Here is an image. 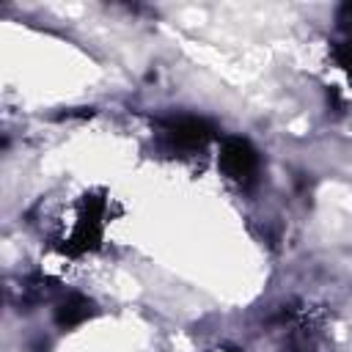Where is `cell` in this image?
Wrapping results in <instances>:
<instances>
[{
	"mask_svg": "<svg viewBox=\"0 0 352 352\" xmlns=\"http://www.w3.org/2000/svg\"><path fill=\"white\" fill-rule=\"evenodd\" d=\"M162 132L179 148H198V146H204L212 138L214 129H212V124L206 118H198V116H176V118H168L162 124Z\"/></svg>",
	"mask_w": 352,
	"mask_h": 352,
	"instance_id": "7a4b0ae2",
	"label": "cell"
},
{
	"mask_svg": "<svg viewBox=\"0 0 352 352\" xmlns=\"http://www.w3.org/2000/svg\"><path fill=\"white\" fill-rule=\"evenodd\" d=\"M220 168L226 170L228 179L248 187L256 182L261 160H258V151L245 138H226V143L220 148Z\"/></svg>",
	"mask_w": 352,
	"mask_h": 352,
	"instance_id": "6da1fadb",
	"label": "cell"
},
{
	"mask_svg": "<svg viewBox=\"0 0 352 352\" xmlns=\"http://www.w3.org/2000/svg\"><path fill=\"white\" fill-rule=\"evenodd\" d=\"M91 316H94V302L88 297H82V294H66L55 308V322L63 330L77 327V324L88 322Z\"/></svg>",
	"mask_w": 352,
	"mask_h": 352,
	"instance_id": "3957f363",
	"label": "cell"
}]
</instances>
